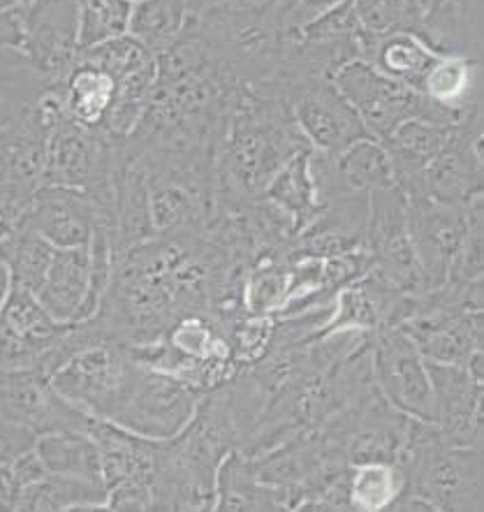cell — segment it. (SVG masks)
<instances>
[{
	"label": "cell",
	"instance_id": "obj_1",
	"mask_svg": "<svg viewBox=\"0 0 484 512\" xmlns=\"http://www.w3.org/2000/svg\"><path fill=\"white\" fill-rule=\"evenodd\" d=\"M306 149L311 146L281 95L237 86L214 144L218 204L244 207L255 202L271 177Z\"/></svg>",
	"mask_w": 484,
	"mask_h": 512
},
{
	"label": "cell",
	"instance_id": "obj_2",
	"mask_svg": "<svg viewBox=\"0 0 484 512\" xmlns=\"http://www.w3.org/2000/svg\"><path fill=\"white\" fill-rule=\"evenodd\" d=\"M399 468L403 489L394 512H480L484 510L482 448H454L434 422L410 420Z\"/></svg>",
	"mask_w": 484,
	"mask_h": 512
},
{
	"label": "cell",
	"instance_id": "obj_3",
	"mask_svg": "<svg viewBox=\"0 0 484 512\" xmlns=\"http://www.w3.org/2000/svg\"><path fill=\"white\" fill-rule=\"evenodd\" d=\"M139 371L142 367L132 357L128 343L102 339L72 355L49 383L86 418L112 422L126 404Z\"/></svg>",
	"mask_w": 484,
	"mask_h": 512
},
{
	"label": "cell",
	"instance_id": "obj_4",
	"mask_svg": "<svg viewBox=\"0 0 484 512\" xmlns=\"http://www.w3.org/2000/svg\"><path fill=\"white\" fill-rule=\"evenodd\" d=\"M332 82L362 119L364 128L380 142L387 140L408 119H424L445 123V126H454L466 119V116L436 105L422 91L385 77L362 58H352L346 65H341L334 72Z\"/></svg>",
	"mask_w": 484,
	"mask_h": 512
},
{
	"label": "cell",
	"instance_id": "obj_5",
	"mask_svg": "<svg viewBox=\"0 0 484 512\" xmlns=\"http://www.w3.org/2000/svg\"><path fill=\"white\" fill-rule=\"evenodd\" d=\"M79 56L98 65L114 79L116 98L105 123L100 126V133H105L109 140L123 142L142 119L146 102L156 86V54L126 33L98 47L79 51Z\"/></svg>",
	"mask_w": 484,
	"mask_h": 512
},
{
	"label": "cell",
	"instance_id": "obj_6",
	"mask_svg": "<svg viewBox=\"0 0 484 512\" xmlns=\"http://www.w3.org/2000/svg\"><path fill=\"white\" fill-rule=\"evenodd\" d=\"M371 373L380 394L410 420L434 422V390L427 360L403 327L371 336Z\"/></svg>",
	"mask_w": 484,
	"mask_h": 512
},
{
	"label": "cell",
	"instance_id": "obj_7",
	"mask_svg": "<svg viewBox=\"0 0 484 512\" xmlns=\"http://www.w3.org/2000/svg\"><path fill=\"white\" fill-rule=\"evenodd\" d=\"M202 397L200 390L183 380L142 367L112 422L149 441H170L195 418Z\"/></svg>",
	"mask_w": 484,
	"mask_h": 512
},
{
	"label": "cell",
	"instance_id": "obj_8",
	"mask_svg": "<svg viewBox=\"0 0 484 512\" xmlns=\"http://www.w3.org/2000/svg\"><path fill=\"white\" fill-rule=\"evenodd\" d=\"M364 248L371 253L373 267L396 288L408 295L424 292L422 272L408 230L406 195L396 184L369 193Z\"/></svg>",
	"mask_w": 484,
	"mask_h": 512
},
{
	"label": "cell",
	"instance_id": "obj_9",
	"mask_svg": "<svg viewBox=\"0 0 484 512\" xmlns=\"http://www.w3.org/2000/svg\"><path fill=\"white\" fill-rule=\"evenodd\" d=\"M408 230L420 265L424 292L443 285L468 234L464 204H447L427 195H408Z\"/></svg>",
	"mask_w": 484,
	"mask_h": 512
},
{
	"label": "cell",
	"instance_id": "obj_10",
	"mask_svg": "<svg viewBox=\"0 0 484 512\" xmlns=\"http://www.w3.org/2000/svg\"><path fill=\"white\" fill-rule=\"evenodd\" d=\"M288 107L308 146L318 153L334 156L362 137H373L336 89L332 77L308 79L299 84L288 95Z\"/></svg>",
	"mask_w": 484,
	"mask_h": 512
},
{
	"label": "cell",
	"instance_id": "obj_11",
	"mask_svg": "<svg viewBox=\"0 0 484 512\" xmlns=\"http://www.w3.org/2000/svg\"><path fill=\"white\" fill-rule=\"evenodd\" d=\"M0 415L38 438L51 431H88L91 418L72 408L49 378L26 367H0Z\"/></svg>",
	"mask_w": 484,
	"mask_h": 512
},
{
	"label": "cell",
	"instance_id": "obj_12",
	"mask_svg": "<svg viewBox=\"0 0 484 512\" xmlns=\"http://www.w3.org/2000/svg\"><path fill=\"white\" fill-rule=\"evenodd\" d=\"M482 130V109L459 121L445 149L424 167L417 193L447 204H466L480 195L484 181Z\"/></svg>",
	"mask_w": 484,
	"mask_h": 512
},
{
	"label": "cell",
	"instance_id": "obj_13",
	"mask_svg": "<svg viewBox=\"0 0 484 512\" xmlns=\"http://www.w3.org/2000/svg\"><path fill=\"white\" fill-rule=\"evenodd\" d=\"M79 0H31L24 7L26 56L49 89H58L75 65Z\"/></svg>",
	"mask_w": 484,
	"mask_h": 512
},
{
	"label": "cell",
	"instance_id": "obj_14",
	"mask_svg": "<svg viewBox=\"0 0 484 512\" xmlns=\"http://www.w3.org/2000/svg\"><path fill=\"white\" fill-rule=\"evenodd\" d=\"M410 299L413 295L396 288L373 267L336 292L332 311L318 336L334 332L376 334L380 329L399 327L410 311Z\"/></svg>",
	"mask_w": 484,
	"mask_h": 512
},
{
	"label": "cell",
	"instance_id": "obj_15",
	"mask_svg": "<svg viewBox=\"0 0 484 512\" xmlns=\"http://www.w3.org/2000/svg\"><path fill=\"white\" fill-rule=\"evenodd\" d=\"M70 323H58L31 290L10 283L0 306V367L35 369Z\"/></svg>",
	"mask_w": 484,
	"mask_h": 512
},
{
	"label": "cell",
	"instance_id": "obj_16",
	"mask_svg": "<svg viewBox=\"0 0 484 512\" xmlns=\"http://www.w3.org/2000/svg\"><path fill=\"white\" fill-rule=\"evenodd\" d=\"M436 429L454 448H482V383L466 367L427 362Z\"/></svg>",
	"mask_w": 484,
	"mask_h": 512
},
{
	"label": "cell",
	"instance_id": "obj_17",
	"mask_svg": "<svg viewBox=\"0 0 484 512\" xmlns=\"http://www.w3.org/2000/svg\"><path fill=\"white\" fill-rule=\"evenodd\" d=\"M17 221L40 234L54 248H79L91 244L98 211L82 190L42 186Z\"/></svg>",
	"mask_w": 484,
	"mask_h": 512
},
{
	"label": "cell",
	"instance_id": "obj_18",
	"mask_svg": "<svg viewBox=\"0 0 484 512\" xmlns=\"http://www.w3.org/2000/svg\"><path fill=\"white\" fill-rule=\"evenodd\" d=\"M88 434L100 452L102 482L107 489L137 485L153 489L158 471L160 441H149L114 422L93 420ZM153 494V492H151Z\"/></svg>",
	"mask_w": 484,
	"mask_h": 512
},
{
	"label": "cell",
	"instance_id": "obj_19",
	"mask_svg": "<svg viewBox=\"0 0 484 512\" xmlns=\"http://www.w3.org/2000/svg\"><path fill=\"white\" fill-rule=\"evenodd\" d=\"M454 126L424 119H408L387 140H383L392 163L394 184L403 190V195H415L420 190L424 167L445 149V144L450 142L454 133Z\"/></svg>",
	"mask_w": 484,
	"mask_h": 512
},
{
	"label": "cell",
	"instance_id": "obj_20",
	"mask_svg": "<svg viewBox=\"0 0 484 512\" xmlns=\"http://www.w3.org/2000/svg\"><path fill=\"white\" fill-rule=\"evenodd\" d=\"M438 51L431 49L420 35L413 31L369 33L359 38V58L373 65L385 77L394 79L420 91L427 70L434 65Z\"/></svg>",
	"mask_w": 484,
	"mask_h": 512
},
{
	"label": "cell",
	"instance_id": "obj_21",
	"mask_svg": "<svg viewBox=\"0 0 484 512\" xmlns=\"http://www.w3.org/2000/svg\"><path fill=\"white\" fill-rule=\"evenodd\" d=\"M88 283H91L88 246L56 248L49 272L35 297L58 323H79L88 295Z\"/></svg>",
	"mask_w": 484,
	"mask_h": 512
},
{
	"label": "cell",
	"instance_id": "obj_22",
	"mask_svg": "<svg viewBox=\"0 0 484 512\" xmlns=\"http://www.w3.org/2000/svg\"><path fill=\"white\" fill-rule=\"evenodd\" d=\"M415 33L443 56L480 58L482 0H440Z\"/></svg>",
	"mask_w": 484,
	"mask_h": 512
},
{
	"label": "cell",
	"instance_id": "obj_23",
	"mask_svg": "<svg viewBox=\"0 0 484 512\" xmlns=\"http://www.w3.org/2000/svg\"><path fill=\"white\" fill-rule=\"evenodd\" d=\"M51 91H56L68 119L91 130H100L116 98L114 79L82 56H77L63 84Z\"/></svg>",
	"mask_w": 484,
	"mask_h": 512
},
{
	"label": "cell",
	"instance_id": "obj_24",
	"mask_svg": "<svg viewBox=\"0 0 484 512\" xmlns=\"http://www.w3.org/2000/svg\"><path fill=\"white\" fill-rule=\"evenodd\" d=\"M420 91L436 105L468 116L482 109V61L468 56H438Z\"/></svg>",
	"mask_w": 484,
	"mask_h": 512
},
{
	"label": "cell",
	"instance_id": "obj_25",
	"mask_svg": "<svg viewBox=\"0 0 484 512\" xmlns=\"http://www.w3.org/2000/svg\"><path fill=\"white\" fill-rule=\"evenodd\" d=\"M107 510V487L70 475L44 473L31 485L21 487L14 512H68Z\"/></svg>",
	"mask_w": 484,
	"mask_h": 512
},
{
	"label": "cell",
	"instance_id": "obj_26",
	"mask_svg": "<svg viewBox=\"0 0 484 512\" xmlns=\"http://www.w3.org/2000/svg\"><path fill=\"white\" fill-rule=\"evenodd\" d=\"M214 510H288V503H285L283 492L260 485L253 473L251 459L234 450L220 464Z\"/></svg>",
	"mask_w": 484,
	"mask_h": 512
},
{
	"label": "cell",
	"instance_id": "obj_27",
	"mask_svg": "<svg viewBox=\"0 0 484 512\" xmlns=\"http://www.w3.org/2000/svg\"><path fill=\"white\" fill-rule=\"evenodd\" d=\"M311 153L313 149L299 151L292 156L281 170H278L264 188L262 197L283 209L292 221H295L297 234L302 232L308 221L315 216L320 207L318 188H315L313 170H311Z\"/></svg>",
	"mask_w": 484,
	"mask_h": 512
},
{
	"label": "cell",
	"instance_id": "obj_28",
	"mask_svg": "<svg viewBox=\"0 0 484 512\" xmlns=\"http://www.w3.org/2000/svg\"><path fill=\"white\" fill-rule=\"evenodd\" d=\"M35 455L47 473L102 482L100 452L88 431H51L35 438ZM105 485V482H102Z\"/></svg>",
	"mask_w": 484,
	"mask_h": 512
},
{
	"label": "cell",
	"instance_id": "obj_29",
	"mask_svg": "<svg viewBox=\"0 0 484 512\" xmlns=\"http://www.w3.org/2000/svg\"><path fill=\"white\" fill-rule=\"evenodd\" d=\"M54 253L56 248L49 241H44L40 234L28 230L19 221L12 225V230L0 244V260L10 272V281L31 290L33 295L40 290Z\"/></svg>",
	"mask_w": 484,
	"mask_h": 512
},
{
	"label": "cell",
	"instance_id": "obj_30",
	"mask_svg": "<svg viewBox=\"0 0 484 512\" xmlns=\"http://www.w3.org/2000/svg\"><path fill=\"white\" fill-rule=\"evenodd\" d=\"M188 0H135L130 7L128 35L163 54L188 24Z\"/></svg>",
	"mask_w": 484,
	"mask_h": 512
},
{
	"label": "cell",
	"instance_id": "obj_31",
	"mask_svg": "<svg viewBox=\"0 0 484 512\" xmlns=\"http://www.w3.org/2000/svg\"><path fill=\"white\" fill-rule=\"evenodd\" d=\"M403 489L399 464L362 462L348 471V506L355 512L390 510Z\"/></svg>",
	"mask_w": 484,
	"mask_h": 512
},
{
	"label": "cell",
	"instance_id": "obj_32",
	"mask_svg": "<svg viewBox=\"0 0 484 512\" xmlns=\"http://www.w3.org/2000/svg\"><path fill=\"white\" fill-rule=\"evenodd\" d=\"M130 0H79L77 47L79 51L128 33Z\"/></svg>",
	"mask_w": 484,
	"mask_h": 512
},
{
	"label": "cell",
	"instance_id": "obj_33",
	"mask_svg": "<svg viewBox=\"0 0 484 512\" xmlns=\"http://www.w3.org/2000/svg\"><path fill=\"white\" fill-rule=\"evenodd\" d=\"M35 445V436L17 422L0 415V464H12Z\"/></svg>",
	"mask_w": 484,
	"mask_h": 512
},
{
	"label": "cell",
	"instance_id": "obj_34",
	"mask_svg": "<svg viewBox=\"0 0 484 512\" xmlns=\"http://www.w3.org/2000/svg\"><path fill=\"white\" fill-rule=\"evenodd\" d=\"M19 496V485L14 480L10 464H0V512H14Z\"/></svg>",
	"mask_w": 484,
	"mask_h": 512
},
{
	"label": "cell",
	"instance_id": "obj_35",
	"mask_svg": "<svg viewBox=\"0 0 484 512\" xmlns=\"http://www.w3.org/2000/svg\"><path fill=\"white\" fill-rule=\"evenodd\" d=\"M19 214L14 209L7 207V204L0 200V244H3V239L7 237V232L12 230V225L17 223Z\"/></svg>",
	"mask_w": 484,
	"mask_h": 512
},
{
	"label": "cell",
	"instance_id": "obj_36",
	"mask_svg": "<svg viewBox=\"0 0 484 512\" xmlns=\"http://www.w3.org/2000/svg\"><path fill=\"white\" fill-rule=\"evenodd\" d=\"M225 3H230V0H188V12L200 14V12L214 10V7L225 5Z\"/></svg>",
	"mask_w": 484,
	"mask_h": 512
},
{
	"label": "cell",
	"instance_id": "obj_37",
	"mask_svg": "<svg viewBox=\"0 0 484 512\" xmlns=\"http://www.w3.org/2000/svg\"><path fill=\"white\" fill-rule=\"evenodd\" d=\"M31 0H0V12L3 10H12V7H21V5H28Z\"/></svg>",
	"mask_w": 484,
	"mask_h": 512
},
{
	"label": "cell",
	"instance_id": "obj_38",
	"mask_svg": "<svg viewBox=\"0 0 484 512\" xmlns=\"http://www.w3.org/2000/svg\"><path fill=\"white\" fill-rule=\"evenodd\" d=\"M3 142H5V119H0V163H3Z\"/></svg>",
	"mask_w": 484,
	"mask_h": 512
},
{
	"label": "cell",
	"instance_id": "obj_39",
	"mask_svg": "<svg viewBox=\"0 0 484 512\" xmlns=\"http://www.w3.org/2000/svg\"><path fill=\"white\" fill-rule=\"evenodd\" d=\"M130 3H135V0H130Z\"/></svg>",
	"mask_w": 484,
	"mask_h": 512
}]
</instances>
